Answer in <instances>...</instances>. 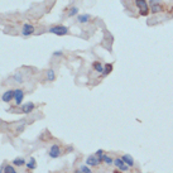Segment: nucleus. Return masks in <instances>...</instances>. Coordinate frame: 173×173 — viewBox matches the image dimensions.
Returning a JSON list of instances; mask_svg holds the SVG:
<instances>
[{
  "label": "nucleus",
  "instance_id": "1",
  "mask_svg": "<svg viewBox=\"0 0 173 173\" xmlns=\"http://www.w3.org/2000/svg\"><path fill=\"white\" fill-rule=\"evenodd\" d=\"M135 5L139 10V15L141 17H147L148 14L150 13V9H149V4H148V0H134Z\"/></svg>",
  "mask_w": 173,
  "mask_h": 173
},
{
  "label": "nucleus",
  "instance_id": "2",
  "mask_svg": "<svg viewBox=\"0 0 173 173\" xmlns=\"http://www.w3.org/2000/svg\"><path fill=\"white\" fill-rule=\"evenodd\" d=\"M49 33H52L54 35H58V37H62V35H66L68 34V28H67L66 26H61V24H58V26H52L51 28L48 29Z\"/></svg>",
  "mask_w": 173,
  "mask_h": 173
},
{
  "label": "nucleus",
  "instance_id": "3",
  "mask_svg": "<svg viewBox=\"0 0 173 173\" xmlns=\"http://www.w3.org/2000/svg\"><path fill=\"white\" fill-rule=\"evenodd\" d=\"M148 4H149L150 13H153V14L162 13L163 9H164L163 4H162V0H148Z\"/></svg>",
  "mask_w": 173,
  "mask_h": 173
},
{
  "label": "nucleus",
  "instance_id": "4",
  "mask_svg": "<svg viewBox=\"0 0 173 173\" xmlns=\"http://www.w3.org/2000/svg\"><path fill=\"white\" fill-rule=\"evenodd\" d=\"M61 153H62V150H61V147L58 144H53L51 148H49L48 156L51 157L52 159H56V158H58L61 156Z\"/></svg>",
  "mask_w": 173,
  "mask_h": 173
},
{
  "label": "nucleus",
  "instance_id": "5",
  "mask_svg": "<svg viewBox=\"0 0 173 173\" xmlns=\"http://www.w3.org/2000/svg\"><path fill=\"white\" fill-rule=\"evenodd\" d=\"M33 33H34V27L32 24H29V23L23 24V27H22V35L23 37H29Z\"/></svg>",
  "mask_w": 173,
  "mask_h": 173
},
{
  "label": "nucleus",
  "instance_id": "6",
  "mask_svg": "<svg viewBox=\"0 0 173 173\" xmlns=\"http://www.w3.org/2000/svg\"><path fill=\"white\" fill-rule=\"evenodd\" d=\"M23 99H24V91L22 89L14 90V100H15V105H17V106H20Z\"/></svg>",
  "mask_w": 173,
  "mask_h": 173
},
{
  "label": "nucleus",
  "instance_id": "7",
  "mask_svg": "<svg viewBox=\"0 0 173 173\" xmlns=\"http://www.w3.org/2000/svg\"><path fill=\"white\" fill-rule=\"evenodd\" d=\"M114 164H115L116 168H118L119 171H121V172H128V171H129V165L123 162L121 158H116V159H114Z\"/></svg>",
  "mask_w": 173,
  "mask_h": 173
},
{
  "label": "nucleus",
  "instance_id": "8",
  "mask_svg": "<svg viewBox=\"0 0 173 173\" xmlns=\"http://www.w3.org/2000/svg\"><path fill=\"white\" fill-rule=\"evenodd\" d=\"M33 110H34V104L32 101L20 105V113H23V114H30Z\"/></svg>",
  "mask_w": 173,
  "mask_h": 173
},
{
  "label": "nucleus",
  "instance_id": "9",
  "mask_svg": "<svg viewBox=\"0 0 173 173\" xmlns=\"http://www.w3.org/2000/svg\"><path fill=\"white\" fill-rule=\"evenodd\" d=\"M2 100L4 102H11V100H14V90H8V91H5L4 94L2 95Z\"/></svg>",
  "mask_w": 173,
  "mask_h": 173
},
{
  "label": "nucleus",
  "instance_id": "10",
  "mask_svg": "<svg viewBox=\"0 0 173 173\" xmlns=\"http://www.w3.org/2000/svg\"><path fill=\"white\" fill-rule=\"evenodd\" d=\"M101 163V160L99 159L96 156H89L87 158H86V164H87L89 167L92 165V167H96Z\"/></svg>",
  "mask_w": 173,
  "mask_h": 173
},
{
  "label": "nucleus",
  "instance_id": "11",
  "mask_svg": "<svg viewBox=\"0 0 173 173\" xmlns=\"http://www.w3.org/2000/svg\"><path fill=\"white\" fill-rule=\"evenodd\" d=\"M90 19H91V15H90V14H80V15H77V22H78L80 24L89 23Z\"/></svg>",
  "mask_w": 173,
  "mask_h": 173
},
{
  "label": "nucleus",
  "instance_id": "12",
  "mask_svg": "<svg viewBox=\"0 0 173 173\" xmlns=\"http://www.w3.org/2000/svg\"><path fill=\"white\" fill-rule=\"evenodd\" d=\"M121 159H123V162H124L125 164H128L129 167H133L134 165V159L132 156H129V154H124V156H121Z\"/></svg>",
  "mask_w": 173,
  "mask_h": 173
},
{
  "label": "nucleus",
  "instance_id": "13",
  "mask_svg": "<svg viewBox=\"0 0 173 173\" xmlns=\"http://www.w3.org/2000/svg\"><path fill=\"white\" fill-rule=\"evenodd\" d=\"M11 164L15 165V167H22V165H24V164H27V162H26V159H24V158H20V157H19V158L13 159Z\"/></svg>",
  "mask_w": 173,
  "mask_h": 173
},
{
  "label": "nucleus",
  "instance_id": "14",
  "mask_svg": "<svg viewBox=\"0 0 173 173\" xmlns=\"http://www.w3.org/2000/svg\"><path fill=\"white\" fill-rule=\"evenodd\" d=\"M92 67H94V70L97 72V73H104V66H102V63L101 62H94L92 63Z\"/></svg>",
  "mask_w": 173,
  "mask_h": 173
},
{
  "label": "nucleus",
  "instance_id": "15",
  "mask_svg": "<svg viewBox=\"0 0 173 173\" xmlns=\"http://www.w3.org/2000/svg\"><path fill=\"white\" fill-rule=\"evenodd\" d=\"M47 81H49V82H52V81H54L56 80V73H54V70L53 68H49V70H47Z\"/></svg>",
  "mask_w": 173,
  "mask_h": 173
},
{
  "label": "nucleus",
  "instance_id": "16",
  "mask_svg": "<svg viewBox=\"0 0 173 173\" xmlns=\"http://www.w3.org/2000/svg\"><path fill=\"white\" fill-rule=\"evenodd\" d=\"M111 71H113V65H111V63H105L104 65V73H102V75L104 76H108Z\"/></svg>",
  "mask_w": 173,
  "mask_h": 173
},
{
  "label": "nucleus",
  "instance_id": "17",
  "mask_svg": "<svg viewBox=\"0 0 173 173\" xmlns=\"http://www.w3.org/2000/svg\"><path fill=\"white\" fill-rule=\"evenodd\" d=\"M100 160H101V163L104 162V163H106V164H113V163H114L113 158L109 157V156H106V154H104V156L100 158Z\"/></svg>",
  "mask_w": 173,
  "mask_h": 173
},
{
  "label": "nucleus",
  "instance_id": "18",
  "mask_svg": "<svg viewBox=\"0 0 173 173\" xmlns=\"http://www.w3.org/2000/svg\"><path fill=\"white\" fill-rule=\"evenodd\" d=\"M35 167H37V164H35V159L32 157V158H30L28 162H27V168H28V169H34Z\"/></svg>",
  "mask_w": 173,
  "mask_h": 173
},
{
  "label": "nucleus",
  "instance_id": "19",
  "mask_svg": "<svg viewBox=\"0 0 173 173\" xmlns=\"http://www.w3.org/2000/svg\"><path fill=\"white\" fill-rule=\"evenodd\" d=\"M78 14V8H76V7H72V8H70V10H68V18H72V17H75V15H77Z\"/></svg>",
  "mask_w": 173,
  "mask_h": 173
},
{
  "label": "nucleus",
  "instance_id": "20",
  "mask_svg": "<svg viewBox=\"0 0 173 173\" xmlns=\"http://www.w3.org/2000/svg\"><path fill=\"white\" fill-rule=\"evenodd\" d=\"M4 173H18V172L15 171V168L13 165L7 164V165H5V168H4Z\"/></svg>",
  "mask_w": 173,
  "mask_h": 173
},
{
  "label": "nucleus",
  "instance_id": "21",
  "mask_svg": "<svg viewBox=\"0 0 173 173\" xmlns=\"http://www.w3.org/2000/svg\"><path fill=\"white\" fill-rule=\"evenodd\" d=\"M80 169H81L82 173H92V171L90 169V167L87 164H86V165H81V168H80Z\"/></svg>",
  "mask_w": 173,
  "mask_h": 173
},
{
  "label": "nucleus",
  "instance_id": "22",
  "mask_svg": "<svg viewBox=\"0 0 173 173\" xmlns=\"http://www.w3.org/2000/svg\"><path fill=\"white\" fill-rule=\"evenodd\" d=\"M14 78L17 80V82H19V83L24 82V81H23V76H22V73H20V72H18V73H15V75H14Z\"/></svg>",
  "mask_w": 173,
  "mask_h": 173
},
{
  "label": "nucleus",
  "instance_id": "23",
  "mask_svg": "<svg viewBox=\"0 0 173 173\" xmlns=\"http://www.w3.org/2000/svg\"><path fill=\"white\" fill-rule=\"evenodd\" d=\"M52 56H53V57H62L63 52H62V51H56V52L52 53Z\"/></svg>",
  "mask_w": 173,
  "mask_h": 173
},
{
  "label": "nucleus",
  "instance_id": "24",
  "mask_svg": "<svg viewBox=\"0 0 173 173\" xmlns=\"http://www.w3.org/2000/svg\"><path fill=\"white\" fill-rule=\"evenodd\" d=\"M104 154H105V153H104V150H102V149H99V150L96 152V154H95V156H96L99 159H100V158L104 156Z\"/></svg>",
  "mask_w": 173,
  "mask_h": 173
},
{
  "label": "nucleus",
  "instance_id": "25",
  "mask_svg": "<svg viewBox=\"0 0 173 173\" xmlns=\"http://www.w3.org/2000/svg\"><path fill=\"white\" fill-rule=\"evenodd\" d=\"M24 128H26V123H23L22 125L18 126V128H17V132H18V133H22V132L24 130Z\"/></svg>",
  "mask_w": 173,
  "mask_h": 173
},
{
  "label": "nucleus",
  "instance_id": "26",
  "mask_svg": "<svg viewBox=\"0 0 173 173\" xmlns=\"http://www.w3.org/2000/svg\"><path fill=\"white\" fill-rule=\"evenodd\" d=\"M4 168H5V164H2V167H0V173H4Z\"/></svg>",
  "mask_w": 173,
  "mask_h": 173
},
{
  "label": "nucleus",
  "instance_id": "27",
  "mask_svg": "<svg viewBox=\"0 0 173 173\" xmlns=\"http://www.w3.org/2000/svg\"><path fill=\"white\" fill-rule=\"evenodd\" d=\"M73 173H82L81 169H76V171H73Z\"/></svg>",
  "mask_w": 173,
  "mask_h": 173
},
{
  "label": "nucleus",
  "instance_id": "28",
  "mask_svg": "<svg viewBox=\"0 0 173 173\" xmlns=\"http://www.w3.org/2000/svg\"><path fill=\"white\" fill-rule=\"evenodd\" d=\"M113 173H123V172H119V171H114Z\"/></svg>",
  "mask_w": 173,
  "mask_h": 173
}]
</instances>
